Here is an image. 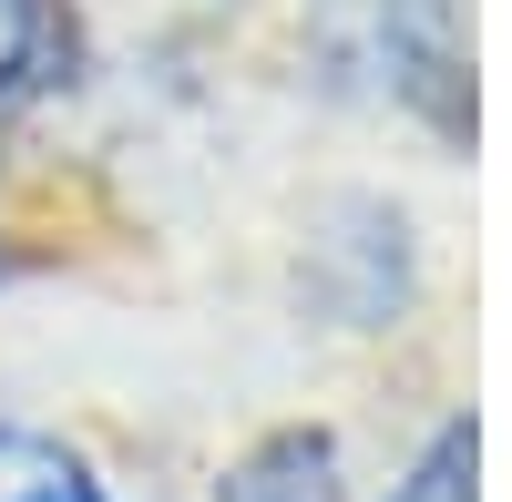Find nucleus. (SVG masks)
<instances>
[{
  "label": "nucleus",
  "instance_id": "nucleus-1",
  "mask_svg": "<svg viewBox=\"0 0 512 502\" xmlns=\"http://www.w3.org/2000/svg\"><path fill=\"white\" fill-rule=\"evenodd\" d=\"M379 41H390V82L441 123L472 134V41H461V0H379Z\"/></svg>",
  "mask_w": 512,
  "mask_h": 502
},
{
  "label": "nucleus",
  "instance_id": "nucleus-2",
  "mask_svg": "<svg viewBox=\"0 0 512 502\" xmlns=\"http://www.w3.org/2000/svg\"><path fill=\"white\" fill-rule=\"evenodd\" d=\"M216 502H338V441L328 431H277L216 482Z\"/></svg>",
  "mask_w": 512,
  "mask_h": 502
},
{
  "label": "nucleus",
  "instance_id": "nucleus-3",
  "mask_svg": "<svg viewBox=\"0 0 512 502\" xmlns=\"http://www.w3.org/2000/svg\"><path fill=\"white\" fill-rule=\"evenodd\" d=\"M62 62H72V31L52 0H0V113H31L62 82Z\"/></svg>",
  "mask_w": 512,
  "mask_h": 502
},
{
  "label": "nucleus",
  "instance_id": "nucleus-4",
  "mask_svg": "<svg viewBox=\"0 0 512 502\" xmlns=\"http://www.w3.org/2000/svg\"><path fill=\"white\" fill-rule=\"evenodd\" d=\"M0 502H103V482L52 431H0Z\"/></svg>",
  "mask_w": 512,
  "mask_h": 502
},
{
  "label": "nucleus",
  "instance_id": "nucleus-5",
  "mask_svg": "<svg viewBox=\"0 0 512 502\" xmlns=\"http://www.w3.org/2000/svg\"><path fill=\"white\" fill-rule=\"evenodd\" d=\"M390 502H482V431H472V421H441L431 451L400 472Z\"/></svg>",
  "mask_w": 512,
  "mask_h": 502
}]
</instances>
